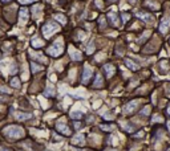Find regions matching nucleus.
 <instances>
[{
  "mask_svg": "<svg viewBox=\"0 0 170 151\" xmlns=\"http://www.w3.org/2000/svg\"><path fill=\"white\" fill-rule=\"evenodd\" d=\"M53 19H56L57 21H60L61 24H65V23H66V17L64 15H61V13H55Z\"/></svg>",
  "mask_w": 170,
  "mask_h": 151,
  "instance_id": "17",
  "label": "nucleus"
},
{
  "mask_svg": "<svg viewBox=\"0 0 170 151\" xmlns=\"http://www.w3.org/2000/svg\"><path fill=\"white\" fill-rule=\"evenodd\" d=\"M98 23H100V27H101V28H104V27H105V21H104V17H101V19H100V21H98Z\"/></svg>",
  "mask_w": 170,
  "mask_h": 151,
  "instance_id": "31",
  "label": "nucleus"
},
{
  "mask_svg": "<svg viewBox=\"0 0 170 151\" xmlns=\"http://www.w3.org/2000/svg\"><path fill=\"white\" fill-rule=\"evenodd\" d=\"M149 113H150V106H145L141 110V115H149Z\"/></svg>",
  "mask_w": 170,
  "mask_h": 151,
  "instance_id": "27",
  "label": "nucleus"
},
{
  "mask_svg": "<svg viewBox=\"0 0 170 151\" xmlns=\"http://www.w3.org/2000/svg\"><path fill=\"white\" fill-rule=\"evenodd\" d=\"M72 143L75 146H84L85 145V137L82 134H77L72 138Z\"/></svg>",
  "mask_w": 170,
  "mask_h": 151,
  "instance_id": "7",
  "label": "nucleus"
},
{
  "mask_svg": "<svg viewBox=\"0 0 170 151\" xmlns=\"http://www.w3.org/2000/svg\"><path fill=\"white\" fill-rule=\"evenodd\" d=\"M75 151H85V150H79V148H75Z\"/></svg>",
  "mask_w": 170,
  "mask_h": 151,
  "instance_id": "41",
  "label": "nucleus"
},
{
  "mask_svg": "<svg viewBox=\"0 0 170 151\" xmlns=\"http://www.w3.org/2000/svg\"><path fill=\"white\" fill-rule=\"evenodd\" d=\"M56 129L59 130V131L61 132V134H63V135H70V129L69 127H68V126H66V123L65 122H57V125H56Z\"/></svg>",
  "mask_w": 170,
  "mask_h": 151,
  "instance_id": "4",
  "label": "nucleus"
},
{
  "mask_svg": "<svg viewBox=\"0 0 170 151\" xmlns=\"http://www.w3.org/2000/svg\"><path fill=\"white\" fill-rule=\"evenodd\" d=\"M137 16H138L140 19L145 20L146 23H151V21H153V16L149 15V13H146V12H137Z\"/></svg>",
  "mask_w": 170,
  "mask_h": 151,
  "instance_id": "11",
  "label": "nucleus"
},
{
  "mask_svg": "<svg viewBox=\"0 0 170 151\" xmlns=\"http://www.w3.org/2000/svg\"><path fill=\"white\" fill-rule=\"evenodd\" d=\"M3 132L8 139H20L25 135L24 129H23L21 126H17V125L7 126L6 129L3 130Z\"/></svg>",
  "mask_w": 170,
  "mask_h": 151,
  "instance_id": "1",
  "label": "nucleus"
},
{
  "mask_svg": "<svg viewBox=\"0 0 170 151\" xmlns=\"http://www.w3.org/2000/svg\"><path fill=\"white\" fill-rule=\"evenodd\" d=\"M95 1H96V4H97L98 8H102V3H101L100 0H95Z\"/></svg>",
  "mask_w": 170,
  "mask_h": 151,
  "instance_id": "35",
  "label": "nucleus"
},
{
  "mask_svg": "<svg viewBox=\"0 0 170 151\" xmlns=\"http://www.w3.org/2000/svg\"><path fill=\"white\" fill-rule=\"evenodd\" d=\"M92 68L89 65H85L84 66V73H82V84H88L89 80L92 77Z\"/></svg>",
  "mask_w": 170,
  "mask_h": 151,
  "instance_id": "5",
  "label": "nucleus"
},
{
  "mask_svg": "<svg viewBox=\"0 0 170 151\" xmlns=\"http://www.w3.org/2000/svg\"><path fill=\"white\" fill-rule=\"evenodd\" d=\"M64 47H65V45H64L63 38H59V40H56L53 44L48 48L47 53L52 57H59L64 53Z\"/></svg>",
  "mask_w": 170,
  "mask_h": 151,
  "instance_id": "2",
  "label": "nucleus"
},
{
  "mask_svg": "<svg viewBox=\"0 0 170 151\" xmlns=\"http://www.w3.org/2000/svg\"><path fill=\"white\" fill-rule=\"evenodd\" d=\"M102 84H104V80H102L101 74H96V80H95V84H93V88H96V89L102 88Z\"/></svg>",
  "mask_w": 170,
  "mask_h": 151,
  "instance_id": "13",
  "label": "nucleus"
},
{
  "mask_svg": "<svg viewBox=\"0 0 170 151\" xmlns=\"http://www.w3.org/2000/svg\"><path fill=\"white\" fill-rule=\"evenodd\" d=\"M101 129L105 130V131H112V130L114 129V126L113 125H112V126H110V125H102V126H101Z\"/></svg>",
  "mask_w": 170,
  "mask_h": 151,
  "instance_id": "28",
  "label": "nucleus"
},
{
  "mask_svg": "<svg viewBox=\"0 0 170 151\" xmlns=\"http://www.w3.org/2000/svg\"><path fill=\"white\" fill-rule=\"evenodd\" d=\"M44 95L45 97H55V89L53 86H48L44 91Z\"/></svg>",
  "mask_w": 170,
  "mask_h": 151,
  "instance_id": "18",
  "label": "nucleus"
},
{
  "mask_svg": "<svg viewBox=\"0 0 170 151\" xmlns=\"http://www.w3.org/2000/svg\"><path fill=\"white\" fill-rule=\"evenodd\" d=\"M108 17H109L112 25H114V27H117V25H118V17H117V15L114 12H109V13H108Z\"/></svg>",
  "mask_w": 170,
  "mask_h": 151,
  "instance_id": "14",
  "label": "nucleus"
},
{
  "mask_svg": "<svg viewBox=\"0 0 170 151\" xmlns=\"http://www.w3.org/2000/svg\"><path fill=\"white\" fill-rule=\"evenodd\" d=\"M149 36H150V32H149V31H146V32H145V35H142L141 37L138 38V43H144V41H145L146 38L149 37Z\"/></svg>",
  "mask_w": 170,
  "mask_h": 151,
  "instance_id": "26",
  "label": "nucleus"
},
{
  "mask_svg": "<svg viewBox=\"0 0 170 151\" xmlns=\"http://www.w3.org/2000/svg\"><path fill=\"white\" fill-rule=\"evenodd\" d=\"M0 151H12V150H11V148L4 147V146H0Z\"/></svg>",
  "mask_w": 170,
  "mask_h": 151,
  "instance_id": "34",
  "label": "nucleus"
},
{
  "mask_svg": "<svg viewBox=\"0 0 170 151\" xmlns=\"http://www.w3.org/2000/svg\"><path fill=\"white\" fill-rule=\"evenodd\" d=\"M166 90H167V95H170V85L166 86Z\"/></svg>",
  "mask_w": 170,
  "mask_h": 151,
  "instance_id": "37",
  "label": "nucleus"
},
{
  "mask_svg": "<svg viewBox=\"0 0 170 151\" xmlns=\"http://www.w3.org/2000/svg\"><path fill=\"white\" fill-rule=\"evenodd\" d=\"M0 1H3V3H8V1H11V0H0Z\"/></svg>",
  "mask_w": 170,
  "mask_h": 151,
  "instance_id": "38",
  "label": "nucleus"
},
{
  "mask_svg": "<svg viewBox=\"0 0 170 151\" xmlns=\"http://www.w3.org/2000/svg\"><path fill=\"white\" fill-rule=\"evenodd\" d=\"M70 57H72V60H75V61H81L82 60L81 53H80L77 49H73V48H70Z\"/></svg>",
  "mask_w": 170,
  "mask_h": 151,
  "instance_id": "10",
  "label": "nucleus"
},
{
  "mask_svg": "<svg viewBox=\"0 0 170 151\" xmlns=\"http://www.w3.org/2000/svg\"><path fill=\"white\" fill-rule=\"evenodd\" d=\"M19 1L21 4H29V3H32V1H36V0H19Z\"/></svg>",
  "mask_w": 170,
  "mask_h": 151,
  "instance_id": "30",
  "label": "nucleus"
},
{
  "mask_svg": "<svg viewBox=\"0 0 170 151\" xmlns=\"http://www.w3.org/2000/svg\"><path fill=\"white\" fill-rule=\"evenodd\" d=\"M31 69H32V73H36V72H39V70H43V65H37L35 61H32Z\"/></svg>",
  "mask_w": 170,
  "mask_h": 151,
  "instance_id": "19",
  "label": "nucleus"
},
{
  "mask_svg": "<svg viewBox=\"0 0 170 151\" xmlns=\"http://www.w3.org/2000/svg\"><path fill=\"white\" fill-rule=\"evenodd\" d=\"M11 86H13L15 89H19L20 86H21V85H20V80L17 78V77L12 78V80H11Z\"/></svg>",
  "mask_w": 170,
  "mask_h": 151,
  "instance_id": "22",
  "label": "nucleus"
},
{
  "mask_svg": "<svg viewBox=\"0 0 170 151\" xmlns=\"http://www.w3.org/2000/svg\"><path fill=\"white\" fill-rule=\"evenodd\" d=\"M129 17H130V16L128 15V13H124V15H122V19H124V21H128V20H129Z\"/></svg>",
  "mask_w": 170,
  "mask_h": 151,
  "instance_id": "32",
  "label": "nucleus"
},
{
  "mask_svg": "<svg viewBox=\"0 0 170 151\" xmlns=\"http://www.w3.org/2000/svg\"><path fill=\"white\" fill-rule=\"evenodd\" d=\"M44 45V41L40 40V38H33L32 40V47H35V48H41Z\"/></svg>",
  "mask_w": 170,
  "mask_h": 151,
  "instance_id": "20",
  "label": "nucleus"
},
{
  "mask_svg": "<svg viewBox=\"0 0 170 151\" xmlns=\"http://www.w3.org/2000/svg\"><path fill=\"white\" fill-rule=\"evenodd\" d=\"M167 127H169V131H170V121L167 122Z\"/></svg>",
  "mask_w": 170,
  "mask_h": 151,
  "instance_id": "39",
  "label": "nucleus"
},
{
  "mask_svg": "<svg viewBox=\"0 0 170 151\" xmlns=\"http://www.w3.org/2000/svg\"><path fill=\"white\" fill-rule=\"evenodd\" d=\"M153 122H162V118L160 115H155V117H153Z\"/></svg>",
  "mask_w": 170,
  "mask_h": 151,
  "instance_id": "29",
  "label": "nucleus"
},
{
  "mask_svg": "<svg viewBox=\"0 0 170 151\" xmlns=\"http://www.w3.org/2000/svg\"><path fill=\"white\" fill-rule=\"evenodd\" d=\"M16 118L19 121H27L29 118H32V114H28V113H17L16 114Z\"/></svg>",
  "mask_w": 170,
  "mask_h": 151,
  "instance_id": "16",
  "label": "nucleus"
},
{
  "mask_svg": "<svg viewBox=\"0 0 170 151\" xmlns=\"http://www.w3.org/2000/svg\"><path fill=\"white\" fill-rule=\"evenodd\" d=\"M93 50H95V43L92 41V43H89L88 47H86V53L91 54V53H93Z\"/></svg>",
  "mask_w": 170,
  "mask_h": 151,
  "instance_id": "23",
  "label": "nucleus"
},
{
  "mask_svg": "<svg viewBox=\"0 0 170 151\" xmlns=\"http://www.w3.org/2000/svg\"><path fill=\"white\" fill-rule=\"evenodd\" d=\"M125 65L129 68V69H132V70H137L140 68L137 64H134V61H132V60H129V58H126L125 60Z\"/></svg>",
  "mask_w": 170,
  "mask_h": 151,
  "instance_id": "15",
  "label": "nucleus"
},
{
  "mask_svg": "<svg viewBox=\"0 0 170 151\" xmlns=\"http://www.w3.org/2000/svg\"><path fill=\"white\" fill-rule=\"evenodd\" d=\"M60 31V27L56 24V23H52V21H48L45 23L44 25H43V28H41V32H43V35L45 36V37H50V36L53 35V33H56V32Z\"/></svg>",
  "mask_w": 170,
  "mask_h": 151,
  "instance_id": "3",
  "label": "nucleus"
},
{
  "mask_svg": "<svg viewBox=\"0 0 170 151\" xmlns=\"http://www.w3.org/2000/svg\"><path fill=\"white\" fill-rule=\"evenodd\" d=\"M0 90H1V91H6V93H8V91H10L8 89H6V88H4V86H1V88H0Z\"/></svg>",
  "mask_w": 170,
  "mask_h": 151,
  "instance_id": "36",
  "label": "nucleus"
},
{
  "mask_svg": "<svg viewBox=\"0 0 170 151\" xmlns=\"http://www.w3.org/2000/svg\"><path fill=\"white\" fill-rule=\"evenodd\" d=\"M130 3H135V1H137V0H129Z\"/></svg>",
  "mask_w": 170,
  "mask_h": 151,
  "instance_id": "40",
  "label": "nucleus"
},
{
  "mask_svg": "<svg viewBox=\"0 0 170 151\" xmlns=\"http://www.w3.org/2000/svg\"><path fill=\"white\" fill-rule=\"evenodd\" d=\"M104 70H105L106 77L108 78H110V77L114 74V72H116V68H114L112 64H106V65H104Z\"/></svg>",
  "mask_w": 170,
  "mask_h": 151,
  "instance_id": "9",
  "label": "nucleus"
},
{
  "mask_svg": "<svg viewBox=\"0 0 170 151\" xmlns=\"http://www.w3.org/2000/svg\"><path fill=\"white\" fill-rule=\"evenodd\" d=\"M167 113H169V114H170V107H169V109H167Z\"/></svg>",
  "mask_w": 170,
  "mask_h": 151,
  "instance_id": "42",
  "label": "nucleus"
},
{
  "mask_svg": "<svg viewBox=\"0 0 170 151\" xmlns=\"http://www.w3.org/2000/svg\"><path fill=\"white\" fill-rule=\"evenodd\" d=\"M169 28H170V19L164 20V21H162V24L160 25V31L162 32V33H166Z\"/></svg>",
  "mask_w": 170,
  "mask_h": 151,
  "instance_id": "12",
  "label": "nucleus"
},
{
  "mask_svg": "<svg viewBox=\"0 0 170 151\" xmlns=\"http://www.w3.org/2000/svg\"><path fill=\"white\" fill-rule=\"evenodd\" d=\"M31 56L33 57V58H36V60H39L40 62H47V58H45V57L43 56V54H36L35 52H32Z\"/></svg>",
  "mask_w": 170,
  "mask_h": 151,
  "instance_id": "21",
  "label": "nucleus"
},
{
  "mask_svg": "<svg viewBox=\"0 0 170 151\" xmlns=\"http://www.w3.org/2000/svg\"><path fill=\"white\" fill-rule=\"evenodd\" d=\"M73 127H75V129H80V127H81V125H80V122H75V123H73Z\"/></svg>",
  "mask_w": 170,
  "mask_h": 151,
  "instance_id": "33",
  "label": "nucleus"
},
{
  "mask_svg": "<svg viewBox=\"0 0 170 151\" xmlns=\"http://www.w3.org/2000/svg\"><path fill=\"white\" fill-rule=\"evenodd\" d=\"M138 102H140V101H137V100H134V101H132V102H129V104H128L125 107H124V113L129 114V113H132V111H134L135 109H137V106H138Z\"/></svg>",
  "mask_w": 170,
  "mask_h": 151,
  "instance_id": "6",
  "label": "nucleus"
},
{
  "mask_svg": "<svg viewBox=\"0 0 170 151\" xmlns=\"http://www.w3.org/2000/svg\"><path fill=\"white\" fill-rule=\"evenodd\" d=\"M146 5L150 7V8H153V10H158V8H160V4L153 3V1H146Z\"/></svg>",
  "mask_w": 170,
  "mask_h": 151,
  "instance_id": "24",
  "label": "nucleus"
},
{
  "mask_svg": "<svg viewBox=\"0 0 170 151\" xmlns=\"http://www.w3.org/2000/svg\"><path fill=\"white\" fill-rule=\"evenodd\" d=\"M19 19L21 23H27L29 19V12H28V8H21L19 11Z\"/></svg>",
  "mask_w": 170,
  "mask_h": 151,
  "instance_id": "8",
  "label": "nucleus"
},
{
  "mask_svg": "<svg viewBox=\"0 0 170 151\" xmlns=\"http://www.w3.org/2000/svg\"><path fill=\"white\" fill-rule=\"evenodd\" d=\"M81 117H82L81 111H72V118L73 119H80Z\"/></svg>",
  "mask_w": 170,
  "mask_h": 151,
  "instance_id": "25",
  "label": "nucleus"
},
{
  "mask_svg": "<svg viewBox=\"0 0 170 151\" xmlns=\"http://www.w3.org/2000/svg\"><path fill=\"white\" fill-rule=\"evenodd\" d=\"M112 151H114V150H112Z\"/></svg>",
  "mask_w": 170,
  "mask_h": 151,
  "instance_id": "43",
  "label": "nucleus"
}]
</instances>
